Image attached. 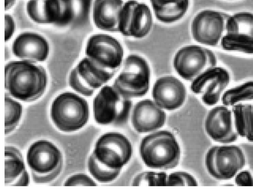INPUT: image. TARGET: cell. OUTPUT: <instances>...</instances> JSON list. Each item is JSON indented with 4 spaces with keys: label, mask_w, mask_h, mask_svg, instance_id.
Segmentation results:
<instances>
[{
    "label": "cell",
    "mask_w": 253,
    "mask_h": 191,
    "mask_svg": "<svg viewBox=\"0 0 253 191\" xmlns=\"http://www.w3.org/2000/svg\"><path fill=\"white\" fill-rule=\"evenodd\" d=\"M5 186H26L30 179L24 159L18 149L13 146H5L4 152Z\"/></svg>",
    "instance_id": "obj_21"
},
{
    "label": "cell",
    "mask_w": 253,
    "mask_h": 191,
    "mask_svg": "<svg viewBox=\"0 0 253 191\" xmlns=\"http://www.w3.org/2000/svg\"><path fill=\"white\" fill-rule=\"evenodd\" d=\"M227 33H239L253 36V14L240 12L230 15L227 22Z\"/></svg>",
    "instance_id": "obj_26"
},
{
    "label": "cell",
    "mask_w": 253,
    "mask_h": 191,
    "mask_svg": "<svg viewBox=\"0 0 253 191\" xmlns=\"http://www.w3.org/2000/svg\"><path fill=\"white\" fill-rule=\"evenodd\" d=\"M198 185L195 178L185 172L177 171L168 175L167 186H191Z\"/></svg>",
    "instance_id": "obj_30"
},
{
    "label": "cell",
    "mask_w": 253,
    "mask_h": 191,
    "mask_svg": "<svg viewBox=\"0 0 253 191\" xmlns=\"http://www.w3.org/2000/svg\"><path fill=\"white\" fill-rule=\"evenodd\" d=\"M87 165L90 174L100 183L113 181L117 178L121 171L106 166L99 161L92 153L88 158Z\"/></svg>",
    "instance_id": "obj_27"
},
{
    "label": "cell",
    "mask_w": 253,
    "mask_h": 191,
    "mask_svg": "<svg viewBox=\"0 0 253 191\" xmlns=\"http://www.w3.org/2000/svg\"><path fill=\"white\" fill-rule=\"evenodd\" d=\"M156 17L165 23L176 22L185 14L189 0H150Z\"/></svg>",
    "instance_id": "obj_22"
},
{
    "label": "cell",
    "mask_w": 253,
    "mask_h": 191,
    "mask_svg": "<svg viewBox=\"0 0 253 191\" xmlns=\"http://www.w3.org/2000/svg\"><path fill=\"white\" fill-rule=\"evenodd\" d=\"M46 84L47 75L42 66L25 60L10 61L5 66V89L16 99L36 100L43 94Z\"/></svg>",
    "instance_id": "obj_1"
},
{
    "label": "cell",
    "mask_w": 253,
    "mask_h": 191,
    "mask_svg": "<svg viewBox=\"0 0 253 191\" xmlns=\"http://www.w3.org/2000/svg\"><path fill=\"white\" fill-rule=\"evenodd\" d=\"M229 14L213 10H204L193 19L191 33L194 39L204 45L216 46L226 34Z\"/></svg>",
    "instance_id": "obj_11"
},
{
    "label": "cell",
    "mask_w": 253,
    "mask_h": 191,
    "mask_svg": "<svg viewBox=\"0 0 253 191\" xmlns=\"http://www.w3.org/2000/svg\"><path fill=\"white\" fill-rule=\"evenodd\" d=\"M87 102L71 92L57 96L50 108L51 118L56 126L64 132L77 131L87 122L89 118Z\"/></svg>",
    "instance_id": "obj_3"
},
{
    "label": "cell",
    "mask_w": 253,
    "mask_h": 191,
    "mask_svg": "<svg viewBox=\"0 0 253 191\" xmlns=\"http://www.w3.org/2000/svg\"><path fill=\"white\" fill-rule=\"evenodd\" d=\"M238 136L253 142V103H239L232 107Z\"/></svg>",
    "instance_id": "obj_23"
},
{
    "label": "cell",
    "mask_w": 253,
    "mask_h": 191,
    "mask_svg": "<svg viewBox=\"0 0 253 191\" xmlns=\"http://www.w3.org/2000/svg\"><path fill=\"white\" fill-rule=\"evenodd\" d=\"M217 65V58L209 49L197 45L184 46L176 53L173 67L183 79L192 81L210 68Z\"/></svg>",
    "instance_id": "obj_9"
},
{
    "label": "cell",
    "mask_w": 253,
    "mask_h": 191,
    "mask_svg": "<svg viewBox=\"0 0 253 191\" xmlns=\"http://www.w3.org/2000/svg\"><path fill=\"white\" fill-rule=\"evenodd\" d=\"M205 125L207 133L215 142L230 143L235 141L238 137L232 110L223 105L216 106L210 110Z\"/></svg>",
    "instance_id": "obj_15"
},
{
    "label": "cell",
    "mask_w": 253,
    "mask_h": 191,
    "mask_svg": "<svg viewBox=\"0 0 253 191\" xmlns=\"http://www.w3.org/2000/svg\"><path fill=\"white\" fill-rule=\"evenodd\" d=\"M226 51L253 54V36L239 33H227L220 45Z\"/></svg>",
    "instance_id": "obj_24"
},
{
    "label": "cell",
    "mask_w": 253,
    "mask_h": 191,
    "mask_svg": "<svg viewBox=\"0 0 253 191\" xmlns=\"http://www.w3.org/2000/svg\"><path fill=\"white\" fill-rule=\"evenodd\" d=\"M152 24V13L147 5L136 0H128L124 3L120 25V33L122 35L143 38L149 33Z\"/></svg>",
    "instance_id": "obj_13"
},
{
    "label": "cell",
    "mask_w": 253,
    "mask_h": 191,
    "mask_svg": "<svg viewBox=\"0 0 253 191\" xmlns=\"http://www.w3.org/2000/svg\"><path fill=\"white\" fill-rule=\"evenodd\" d=\"M245 163L242 150L232 145L213 146L208 150L205 157L209 173L219 180H228L234 177Z\"/></svg>",
    "instance_id": "obj_7"
},
{
    "label": "cell",
    "mask_w": 253,
    "mask_h": 191,
    "mask_svg": "<svg viewBox=\"0 0 253 191\" xmlns=\"http://www.w3.org/2000/svg\"><path fill=\"white\" fill-rule=\"evenodd\" d=\"M85 54L98 67L114 76L121 67L124 51L117 39L98 34L88 38Z\"/></svg>",
    "instance_id": "obj_8"
},
{
    "label": "cell",
    "mask_w": 253,
    "mask_h": 191,
    "mask_svg": "<svg viewBox=\"0 0 253 191\" xmlns=\"http://www.w3.org/2000/svg\"><path fill=\"white\" fill-rule=\"evenodd\" d=\"M235 183L240 186H253V177L248 170H241L235 176Z\"/></svg>",
    "instance_id": "obj_32"
},
{
    "label": "cell",
    "mask_w": 253,
    "mask_h": 191,
    "mask_svg": "<svg viewBox=\"0 0 253 191\" xmlns=\"http://www.w3.org/2000/svg\"><path fill=\"white\" fill-rule=\"evenodd\" d=\"M155 103L162 109L169 111L180 107L186 98V89L183 83L172 76L158 78L152 89Z\"/></svg>",
    "instance_id": "obj_16"
},
{
    "label": "cell",
    "mask_w": 253,
    "mask_h": 191,
    "mask_svg": "<svg viewBox=\"0 0 253 191\" xmlns=\"http://www.w3.org/2000/svg\"><path fill=\"white\" fill-rule=\"evenodd\" d=\"M139 152L145 164L154 169H169L176 167L180 157V149L174 135L161 130L144 137Z\"/></svg>",
    "instance_id": "obj_2"
},
{
    "label": "cell",
    "mask_w": 253,
    "mask_h": 191,
    "mask_svg": "<svg viewBox=\"0 0 253 191\" xmlns=\"http://www.w3.org/2000/svg\"><path fill=\"white\" fill-rule=\"evenodd\" d=\"M150 70L146 61L135 54L128 55L122 71L112 85L125 96L131 98L144 96L148 91Z\"/></svg>",
    "instance_id": "obj_6"
},
{
    "label": "cell",
    "mask_w": 253,
    "mask_h": 191,
    "mask_svg": "<svg viewBox=\"0 0 253 191\" xmlns=\"http://www.w3.org/2000/svg\"><path fill=\"white\" fill-rule=\"evenodd\" d=\"M221 100L222 104L228 107L242 102L253 100V81L245 82L225 90Z\"/></svg>",
    "instance_id": "obj_25"
},
{
    "label": "cell",
    "mask_w": 253,
    "mask_h": 191,
    "mask_svg": "<svg viewBox=\"0 0 253 191\" xmlns=\"http://www.w3.org/2000/svg\"><path fill=\"white\" fill-rule=\"evenodd\" d=\"M65 0H28L26 11L29 17L39 24L58 27L63 16Z\"/></svg>",
    "instance_id": "obj_20"
},
{
    "label": "cell",
    "mask_w": 253,
    "mask_h": 191,
    "mask_svg": "<svg viewBox=\"0 0 253 191\" xmlns=\"http://www.w3.org/2000/svg\"><path fill=\"white\" fill-rule=\"evenodd\" d=\"M131 106L130 98L113 85L104 86L93 100L94 120L101 125H124L128 119Z\"/></svg>",
    "instance_id": "obj_4"
},
{
    "label": "cell",
    "mask_w": 253,
    "mask_h": 191,
    "mask_svg": "<svg viewBox=\"0 0 253 191\" xmlns=\"http://www.w3.org/2000/svg\"><path fill=\"white\" fill-rule=\"evenodd\" d=\"M27 162L35 183L50 182L60 173L61 153L52 143L40 140L33 143L27 152Z\"/></svg>",
    "instance_id": "obj_5"
},
{
    "label": "cell",
    "mask_w": 253,
    "mask_h": 191,
    "mask_svg": "<svg viewBox=\"0 0 253 191\" xmlns=\"http://www.w3.org/2000/svg\"><path fill=\"white\" fill-rule=\"evenodd\" d=\"M12 51L16 57L22 60L32 63L42 62L48 56L49 46L42 36L36 33L25 32L15 39L12 45Z\"/></svg>",
    "instance_id": "obj_17"
},
{
    "label": "cell",
    "mask_w": 253,
    "mask_h": 191,
    "mask_svg": "<svg viewBox=\"0 0 253 191\" xmlns=\"http://www.w3.org/2000/svg\"><path fill=\"white\" fill-rule=\"evenodd\" d=\"M123 0H94L92 18L96 27L108 32H120Z\"/></svg>",
    "instance_id": "obj_19"
},
{
    "label": "cell",
    "mask_w": 253,
    "mask_h": 191,
    "mask_svg": "<svg viewBox=\"0 0 253 191\" xmlns=\"http://www.w3.org/2000/svg\"><path fill=\"white\" fill-rule=\"evenodd\" d=\"M96 184L88 176L84 174H75L67 179L64 185L67 186H96Z\"/></svg>",
    "instance_id": "obj_31"
},
{
    "label": "cell",
    "mask_w": 253,
    "mask_h": 191,
    "mask_svg": "<svg viewBox=\"0 0 253 191\" xmlns=\"http://www.w3.org/2000/svg\"><path fill=\"white\" fill-rule=\"evenodd\" d=\"M168 175L165 172H143L136 176L132 185L133 186H167Z\"/></svg>",
    "instance_id": "obj_29"
},
{
    "label": "cell",
    "mask_w": 253,
    "mask_h": 191,
    "mask_svg": "<svg viewBox=\"0 0 253 191\" xmlns=\"http://www.w3.org/2000/svg\"><path fill=\"white\" fill-rule=\"evenodd\" d=\"M16 0H5V10H9L15 4Z\"/></svg>",
    "instance_id": "obj_34"
},
{
    "label": "cell",
    "mask_w": 253,
    "mask_h": 191,
    "mask_svg": "<svg viewBox=\"0 0 253 191\" xmlns=\"http://www.w3.org/2000/svg\"><path fill=\"white\" fill-rule=\"evenodd\" d=\"M230 80L228 71L216 66L207 70L193 80L191 89L194 93L201 95L204 104L214 106L221 99Z\"/></svg>",
    "instance_id": "obj_12"
},
{
    "label": "cell",
    "mask_w": 253,
    "mask_h": 191,
    "mask_svg": "<svg viewBox=\"0 0 253 191\" xmlns=\"http://www.w3.org/2000/svg\"><path fill=\"white\" fill-rule=\"evenodd\" d=\"M132 153V146L128 139L122 134L111 132L98 139L92 153L106 166L121 170L129 161Z\"/></svg>",
    "instance_id": "obj_10"
},
{
    "label": "cell",
    "mask_w": 253,
    "mask_h": 191,
    "mask_svg": "<svg viewBox=\"0 0 253 191\" xmlns=\"http://www.w3.org/2000/svg\"><path fill=\"white\" fill-rule=\"evenodd\" d=\"M5 134L10 133L18 124L22 114L21 104L14 100L8 95H5Z\"/></svg>",
    "instance_id": "obj_28"
},
{
    "label": "cell",
    "mask_w": 253,
    "mask_h": 191,
    "mask_svg": "<svg viewBox=\"0 0 253 191\" xmlns=\"http://www.w3.org/2000/svg\"><path fill=\"white\" fill-rule=\"evenodd\" d=\"M166 120V113L154 101L148 99L135 104L131 119L134 128L140 133L156 130L163 126Z\"/></svg>",
    "instance_id": "obj_18"
},
{
    "label": "cell",
    "mask_w": 253,
    "mask_h": 191,
    "mask_svg": "<svg viewBox=\"0 0 253 191\" xmlns=\"http://www.w3.org/2000/svg\"><path fill=\"white\" fill-rule=\"evenodd\" d=\"M113 76L98 67L86 57L81 60L71 72L69 84L76 91L84 96H90L95 90Z\"/></svg>",
    "instance_id": "obj_14"
},
{
    "label": "cell",
    "mask_w": 253,
    "mask_h": 191,
    "mask_svg": "<svg viewBox=\"0 0 253 191\" xmlns=\"http://www.w3.org/2000/svg\"><path fill=\"white\" fill-rule=\"evenodd\" d=\"M15 30V23L12 17L9 14L5 15V41L8 40L12 36Z\"/></svg>",
    "instance_id": "obj_33"
}]
</instances>
